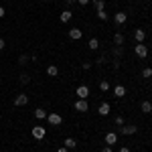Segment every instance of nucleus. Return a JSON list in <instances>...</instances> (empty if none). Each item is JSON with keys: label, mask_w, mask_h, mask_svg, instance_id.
<instances>
[{"label": "nucleus", "mask_w": 152, "mask_h": 152, "mask_svg": "<svg viewBox=\"0 0 152 152\" xmlns=\"http://www.w3.org/2000/svg\"><path fill=\"white\" fill-rule=\"evenodd\" d=\"M45 134H47L45 126H33V138H35V140H43Z\"/></svg>", "instance_id": "1"}, {"label": "nucleus", "mask_w": 152, "mask_h": 152, "mask_svg": "<svg viewBox=\"0 0 152 152\" xmlns=\"http://www.w3.org/2000/svg\"><path fill=\"white\" fill-rule=\"evenodd\" d=\"M47 120L51 126H61L63 124V118L59 116V114H47Z\"/></svg>", "instance_id": "2"}, {"label": "nucleus", "mask_w": 152, "mask_h": 152, "mask_svg": "<svg viewBox=\"0 0 152 152\" xmlns=\"http://www.w3.org/2000/svg\"><path fill=\"white\" fill-rule=\"evenodd\" d=\"M75 94H77V97H79V99H85V97L89 95V87H87V85H79Z\"/></svg>", "instance_id": "3"}, {"label": "nucleus", "mask_w": 152, "mask_h": 152, "mask_svg": "<svg viewBox=\"0 0 152 152\" xmlns=\"http://www.w3.org/2000/svg\"><path fill=\"white\" fill-rule=\"evenodd\" d=\"M73 107H75L77 112H87V110H89V105H87V102H85V99H77Z\"/></svg>", "instance_id": "4"}, {"label": "nucleus", "mask_w": 152, "mask_h": 152, "mask_svg": "<svg viewBox=\"0 0 152 152\" xmlns=\"http://www.w3.org/2000/svg\"><path fill=\"white\" fill-rule=\"evenodd\" d=\"M116 142H118V134H114V132H107L105 134V144L107 146H114Z\"/></svg>", "instance_id": "5"}, {"label": "nucleus", "mask_w": 152, "mask_h": 152, "mask_svg": "<svg viewBox=\"0 0 152 152\" xmlns=\"http://www.w3.org/2000/svg\"><path fill=\"white\" fill-rule=\"evenodd\" d=\"M134 51H136V55H138V57H146V55H148V47H146V45H136V49H134Z\"/></svg>", "instance_id": "6"}, {"label": "nucleus", "mask_w": 152, "mask_h": 152, "mask_svg": "<svg viewBox=\"0 0 152 152\" xmlns=\"http://www.w3.org/2000/svg\"><path fill=\"white\" fill-rule=\"evenodd\" d=\"M26 104H28V97H26V94H18V95H16L14 105H26Z\"/></svg>", "instance_id": "7"}, {"label": "nucleus", "mask_w": 152, "mask_h": 152, "mask_svg": "<svg viewBox=\"0 0 152 152\" xmlns=\"http://www.w3.org/2000/svg\"><path fill=\"white\" fill-rule=\"evenodd\" d=\"M69 37L73 39V41H79V39L83 37V31H81V28H71V31H69Z\"/></svg>", "instance_id": "8"}, {"label": "nucleus", "mask_w": 152, "mask_h": 152, "mask_svg": "<svg viewBox=\"0 0 152 152\" xmlns=\"http://www.w3.org/2000/svg\"><path fill=\"white\" fill-rule=\"evenodd\" d=\"M126 18H128L126 12H116V14H114V20H116L118 24H124V23H126Z\"/></svg>", "instance_id": "9"}, {"label": "nucleus", "mask_w": 152, "mask_h": 152, "mask_svg": "<svg viewBox=\"0 0 152 152\" xmlns=\"http://www.w3.org/2000/svg\"><path fill=\"white\" fill-rule=\"evenodd\" d=\"M110 110H112V107H110V104H107V102H104V104H102L99 107H97L99 116H107V114H110Z\"/></svg>", "instance_id": "10"}, {"label": "nucleus", "mask_w": 152, "mask_h": 152, "mask_svg": "<svg viewBox=\"0 0 152 152\" xmlns=\"http://www.w3.org/2000/svg\"><path fill=\"white\" fill-rule=\"evenodd\" d=\"M71 16H73V14H71V10H63L61 14H59V20H61V23H69Z\"/></svg>", "instance_id": "11"}, {"label": "nucleus", "mask_w": 152, "mask_h": 152, "mask_svg": "<svg viewBox=\"0 0 152 152\" xmlns=\"http://www.w3.org/2000/svg\"><path fill=\"white\" fill-rule=\"evenodd\" d=\"M114 95H116V97H124V95H126V87H124V85H116V87H114Z\"/></svg>", "instance_id": "12"}, {"label": "nucleus", "mask_w": 152, "mask_h": 152, "mask_svg": "<svg viewBox=\"0 0 152 152\" xmlns=\"http://www.w3.org/2000/svg\"><path fill=\"white\" fill-rule=\"evenodd\" d=\"M134 39H136L138 43H144V39H146V31H142V28H138V31L134 33Z\"/></svg>", "instance_id": "13"}, {"label": "nucleus", "mask_w": 152, "mask_h": 152, "mask_svg": "<svg viewBox=\"0 0 152 152\" xmlns=\"http://www.w3.org/2000/svg\"><path fill=\"white\" fill-rule=\"evenodd\" d=\"M136 126H122V134H126V136H130V134H136Z\"/></svg>", "instance_id": "14"}, {"label": "nucleus", "mask_w": 152, "mask_h": 152, "mask_svg": "<svg viewBox=\"0 0 152 152\" xmlns=\"http://www.w3.org/2000/svg\"><path fill=\"white\" fill-rule=\"evenodd\" d=\"M35 118L37 120H45V118H47V112H45L43 107H39V110H35Z\"/></svg>", "instance_id": "15"}, {"label": "nucleus", "mask_w": 152, "mask_h": 152, "mask_svg": "<svg viewBox=\"0 0 152 152\" xmlns=\"http://www.w3.org/2000/svg\"><path fill=\"white\" fill-rule=\"evenodd\" d=\"M47 75H51V77H57V75H59V69L55 67V65H49V67H47Z\"/></svg>", "instance_id": "16"}, {"label": "nucleus", "mask_w": 152, "mask_h": 152, "mask_svg": "<svg viewBox=\"0 0 152 152\" xmlns=\"http://www.w3.org/2000/svg\"><path fill=\"white\" fill-rule=\"evenodd\" d=\"M142 112H144V114H150L152 112V104L150 102H142Z\"/></svg>", "instance_id": "17"}, {"label": "nucleus", "mask_w": 152, "mask_h": 152, "mask_svg": "<svg viewBox=\"0 0 152 152\" xmlns=\"http://www.w3.org/2000/svg\"><path fill=\"white\" fill-rule=\"evenodd\" d=\"M114 43H116L118 47H120V45L124 43V35H122V33H116V35H114Z\"/></svg>", "instance_id": "18"}, {"label": "nucleus", "mask_w": 152, "mask_h": 152, "mask_svg": "<svg viewBox=\"0 0 152 152\" xmlns=\"http://www.w3.org/2000/svg\"><path fill=\"white\" fill-rule=\"evenodd\" d=\"M75 146H77V142L73 138H65V148H75Z\"/></svg>", "instance_id": "19"}, {"label": "nucleus", "mask_w": 152, "mask_h": 152, "mask_svg": "<svg viewBox=\"0 0 152 152\" xmlns=\"http://www.w3.org/2000/svg\"><path fill=\"white\" fill-rule=\"evenodd\" d=\"M91 2L95 4V10H104V6H105L104 0H91Z\"/></svg>", "instance_id": "20"}, {"label": "nucleus", "mask_w": 152, "mask_h": 152, "mask_svg": "<svg viewBox=\"0 0 152 152\" xmlns=\"http://www.w3.org/2000/svg\"><path fill=\"white\" fill-rule=\"evenodd\" d=\"M87 47L91 49V51H95V49L99 47V41H97V39H91V41H89V45H87Z\"/></svg>", "instance_id": "21"}, {"label": "nucleus", "mask_w": 152, "mask_h": 152, "mask_svg": "<svg viewBox=\"0 0 152 152\" xmlns=\"http://www.w3.org/2000/svg\"><path fill=\"white\" fill-rule=\"evenodd\" d=\"M99 89H102V91H107V89H110V83H107V81H102V83H99Z\"/></svg>", "instance_id": "22"}, {"label": "nucleus", "mask_w": 152, "mask_h": 152, "mask_svg": "<svg viewBox=\"0 0 152 152\" xmlns=\"http://www.w3.org/2000/svg\"><path fill=\"white\" fill-rule=\"evenodd\" d=\"M142 75H144V77H152V69H150V67H146V69L142 71Z\"/></svg>", "instance_id": "23"}, {"label": "nucleus", "mask_w": 152, "mask_h": 152, "mask_svg": "<svg viewBox=\"0 0 152 152\" xmlns=\"http://www.w3.org/2000/svg\"><path fill=\"white\" fill-rule=\"evenodd\" d=\"M97 16H99L102 20H105V18H107V12L105 10H97Z\"/></svg>", "instance_id": "24"}, {"label": "nucleus", "mask_w": 152, "mask_h": 152, "mask_svg": "<svg viewBox=\"0 0 152 152\" xmlns=\"http://www.w3.org/2000/svg\"><path fill=\"white\" fill-rule=\"evenodd\" d=\"M20 81H23V83H28V81H31V77H28L26 73H23V75H20Z\"/></svg>", "instance_id": "25"}, {"label": "nucleus", "mask_w": 152, "mask_h": 152, "mask_svg": "<svg viewBox=\"0 0 152 152\" xmlns=\"http://www.w3.org/2000/svg\"><path fill=\"white\" fill-rule=\"evenodd\" d=\"M26 61H28V57H26V55H20V59H18V63H20V65H26Z\"/></svg>", "instance_id": "26"}, {"label": "nucleus", "mask_w": 152, "mask_h": 152, "mask_svg": "<svg viewBox=\"0 0 152 152\" xmlns=\"http://www.w3.org/2000/svg\"><path fill=\"white\" fill-rule=\"evenodd\" d=\"M116 124H118V126H124V118L118 116V118H116Z\"/></svg>", "instance_id": "27"}, {"label": "nucleus", "mask_w": 152, "mask_h": 152, "mask_svg": "<svg viewBox=\"0 0 152 152\" xmlns=\"http://www.w3.org/2000/svg\"><path fill=\"white\" fill-rule=\"evenodd\" d=\"M4 45H6V43H4V39H0V51L4 49Z\"/></svg>", "instance_id": "28"}, {"label": "nucleus", "mask_w": 152, "mask_h": 152, "mask_svg": "<svg viewBox=\"0 0 152 152\" xmlns=\"http://www.w3.org/2000/svg\"><path fill=\"white\" fill-rule=\"evenodd\" d=\"M77 2H79V4H81V6H85V4H87V2H89V0H77Z\"/></svg>", "instance_id": "29"}, {"label": "nucleus", "mask_w": 152, "mask_h": 152, "mask_svg": "<svg viewBox=\"0 0 152 152\" xmlns=\"http://www.w3.org/2000/svg\"><path fill=\"white\" fill-rule=\"evenodd\" d=\"M4 14H6V10H4V8H2V6H0V18H2V16H4Z\"/></svg>", "instance_id": "30"}, {"label": "nucleus", "mask_w": 152, "mask_h": 152, "mask_svg": "<svg viewBox=\"0 0 152 152\" xmlns=\"http://www.w3.org/2000/svg\"><path fill=\"white\" fill-rule=\"evenodd\" d=\"M67 150H69V148H65V146H63V148H59L57 152H67Z\"/></svg>", "instance_id": "31"}, {"label": "nucleus", "mask_w": 152, "mask_h": 152, "mask_svg": "<svg viewBox=\"0 0 152 152\" xmlns=\"http://www.w3.org/2000/svg\"><path fill=\"white\" fill-rule=\"evenodd\" d=\"M102 152H112V148H110V146H105V148H104Z\"/></svg>", "instance_id": "32"}, {"label": "nucleus", "mask_w": 152, "mask_h": 152, "mask_svg": "<svg viewBox=\"0 0 152 152\" xmlns=\"http://www.w3.org/2000/svg\"><path fill=\"white\" fill-rule=\"evenodd\" d=\"M118 152H130V148H120Z\"/></svg>", "instance_id": "33"}]
</instances>
